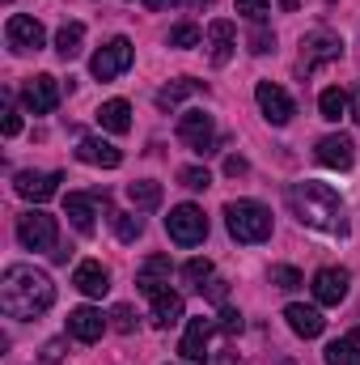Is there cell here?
<instances>
[{
    "instance_id": "83f0119b",
    "label": "cell",
    "mask_w": 360,
    "mask_h": 365,
    "mask_svg": "<svg viewBox=\"0 0 360 365\" xmlns=\"http://www.w3.org/2000/svg\"><path fill=\"white\" fill-rule=\"evenodd\" d=\"M127 200H132L136 208H157V204H162V182H153V179L127 182Z\"/></svg>"
},
{
    "instance_id": "74e56055",
    "label": "cell",
    "mask_w": 360,
    "mask_h": 365,
    "mask_svg": "<svg viewBox=\"0 0 360 365\" xmlns=\"http://www.w3.org/2000/svg\"><path fill=\"white\" fill-rule=\"evenodd\" d=\"M238 13H246L250 21H263V13H268V0H238Z\"/></svg>"
},
{
    "instance_id": "ee69618b",
    "label": "cell",
    "mask_w": 360,
    "mask_h": 365,
    "mask_svg": "<svg viewBox=\"0 0 360 365\" xmlns=\"http://www.w3.org/2000/svg\"><path fill=\"white\" fill-rule=\"evenodd\" d=\"M348 340H352V344H356V353H360V327H356V331H352V336H348Z\"/></svg>"
},
{
    "instance_id": "d6a6232c",
    "label": "cell",
    "mask_w": 360,
    "mask_h": 365,
    "mask_svg": "<svg viewBox=\"0 0 360 365\" xmlns=\"http://www.w3.org/2000/svg\"><path fill=\"white\" fill-rule=\"evenodd\" d=\"M179 182L182 187H191V191H208V187H212V175H208L203 166H182Z\"/></svg>"
},
{
    "instance_id": "ac0fdd59",
    "label": "cell",
    "mask_w": 360,
    "mask_h": 365,
    "mask_svg": "<svg viewBox=\"0 0 360 365\" xmlns=\"http://www.w3.org/2000/svg\"><path fill=\"white\" fill-rule=\"evenodd\" d=\"M233 47H238V26L225 21V17H216L208 26V56H212V64H229Z\"/></svg>"
},
{
    "instance_id": "836d02e7",
    "label": "cell",
    "mask_w": 360,
    "mask_h": 365,
    "mask_svg": "<svg viewBox=\"0 0 360 365\" xmlns=\"http://www.w3.org/2000/svg\"><path fill=\"white\" fill-rule=\"evenodd\" d=\"M110 327H115L119 336H132V331H136V310H132V306H115V310H110Z\"/></svg>"
},
{
    "instance_id": "f35d334b",
    "label": "cell",
    "mask_w": 360,
    "mask_h": 365,
    "mask_svg": "<svg viewBox=\"0 0 360 365\" xmlns=\"http://www.w3.org/2000/svg\"><path fill=\"white\" fill-rule=\"evenodd\" d=\"M21 132V115H17V106H4V136H17Z\"/></svg>"
},
{
    "instance_id": "d590c367",
    "label": "cell",
    "mask_w": 360,
    "mask_h": 365,
    "mask_svg": "<svg viewBox=\"0 0 360 365\" xmlns=\"http://www.w3.org/2000/svg\"><path fill=\"white\" fill-rule=\"evenodd\" d=\"M271 47H275V34H271V30H263V26H259V30L250 34V51H255V56H268Z\"/></svg>"
},
{
    "instance_id": "e0dca14e",
    "label": "cell",
    "mask_w": 360,
    "mask_h": 365,
    "mask_svg": "<svg viewBox=\"0 0 360 365\" xmlns=\"http://www.w3.org/2000/svg\"><path fill=\"white\" fill-rule=\"evenodd\" d=\"M97 200H106V191L97 195V191H73L68 200H64V212H68V221L81 230V234H93V217H97Z\"/></svg>"
},
{
    "instance_id": "7bdbcfd3",
    "label": "cell",
    "mask_w": 360,
    "mask_h": 365,
    "mask_svg": "<svg viewBox=\"0 0 360 365\" xmlns=\"http://www.w3.org/2000/svg\"><path fill=\"white\" fill-rule=\"evenodd\" d=\"M352 119H356V123H360V90L352 93Z\"/></svg>"
},
{
    "instance_id": "9c48e42d",
    "label": "cell",
    "mask_w": 360,
    "mask_h": 365,
    "mask_svg": "<svg viewBox=\"0 0 360 365\" xmlns=\"http://www.w3.org/2000/svg\"><path fill=\"white\" fill-rule=\"evenodd\" d=\"M4 38H9V47H13L17 56H26V51H38V47L47 43V30H43V21H34V17H26V13H13V17L4 21Z\"/></svg>"
},
{
    "instance_id": "3957f363",
    "label": "cell",
    "mask_w": 360,
    "mask_h": 365,
    "mask_svg": "<svg viewBox=\"0 0 360 365\" xmlns=\"http://www.w3.org/2000/svg\"><path fill=\"white\" fill-rule=\"evenodd\" d=\"M225 225L238 242H268L271 238V212L259 200H229L225 204Z\"/></svg>"
},
{
    "instance_id": "277c9868",
    "label": "cell",
    "mask_w": 360,
    "mask_h": 365,
    "mask_svg": "<svg viewBox=\"0 0 360 365\" xmlns=\"http://www.w3.org/2000/svg\"><path fill=\"white\" fill-rule=\"evenodd\" d=\"M17 242H21L26 251H51V255H55V242H60V225H55V217L43 212V208L21 212V217H17Z\"/></svg>"
},
{
    "instance_id": "484cf974",
    "label": "cell",
    "mask_w": 360,
    "mask_h": 365,
    "mask_svg": "<svg viewBox=\"0 0 360 365\" xmlns=\"http://www.w3.org/2000/svg\"><path fill=\"white\" fill-rule=\"evenodd\" d=\"M199 90H203V81H195V77H179L174 86H166V90L157 93V106H162V110H174L182 98H191V93H199Z\"/></svg>"
},
{
    "instance_id": "5b68a950",
    "label": "cell",
    "mask_w": 360,
    "mask_h": 365,
    "mask_svg": "<svg viewBox=\"0 0 360 365\" xmlns=\"http://www.w3.org/2000/svg\"><path fill=\"white\" fill-rule=\"evenodd\" d=\"M166 234H170V242H179V247H199V242L208 238V217H203V208H195V204L170 208Z\"/></svg>"
},
{
    "instance_id": "ffe728a7",
    "label": "cell",
    "mask_w": 360,
    "mask_h": 365,
    "mask_svg": "<svg viewBox=\"0 0 360 365\" xmlns=\"http://www.w3.org/2000/svg\"><path fill=\"white\" fill-rule=\"evenodd\" d=\"M216 331V323L212 319H191V327H186V336H182L179 353L186 357V361H208V336Z\"/></svg>"
},
{
    "instance_id": "603a6c76",
    "label": "cell",
    "mask_w": 360,
    "mask_h": 365,
    "mask_svg": "<svg viewBox=\"0 0 360 365\" xmlns=\"http://www.w3.org/2000/svg\"><path fill=\"white\" fill-rule=\"evenodd\" d=\"M97 123H102L106 132L123 136V132L132 128V106H127L123 98H110V102H102V106H97Z\"/></svg>"
},
{
    "instance_id": "f546056e",
    "label": "cell",
    "mask_w": 360,
    "mask_h": 365,
    "mask_svg": "<svg viewBox=\"0 0 360 365\" xmlns=\"http://www.w3.org/2000/svg\"><path fill=\"white\" fill-rule=\"evenodd\" d=\"M110 225H115L119 242H136V238L144 234V221H140V217H132V212H110Z\"/></svg>"
},
{
    "instance_id": "ab89813d",
    "label": "cell",
    "mask_w": 360,
    "mask_h": 365,
    "mask_svg": "<svg viewBox=\"0 0 360 365\" xmlns=\"http://www.w3.org/2000/svg\"><path fill=\"white\" fill-rule=\"evenodd\" d=\"M199 293H208V297H212L216 306H225V280H216V276H212V280H208V284H203Z\"/></svg>"
},
{
    "instance_id": "8992f818",
    "label": "cell",
    "mask_w": 360,
    "mask_h": 365,
    "mask_svg": "<svg viewBox=\"0 0 360 365\" xmlns=\"http://www.w3.org/2000/svg\"><path fill=\"white\" fill-rule=\"evenodd\" d=\"M344 56V38L339 34H331V30H309L305 38H301V73L309 77L314 68H322V64H331V60H339Z\"/></svg>"
},
{
    "instance_id": "d6986e66",
    "label": "cell",
    "mask_w": 360,
    "mask_h": 365,
    "mask_svg": "<svg viewBox=\"0 0 360 365\" xmlns=\"http://www.w3.org/2000/svg\"><path fill=\"white\" fill-rule=\"evenodd\" d=\"M284 319H288V327H292L301 340H318V336H322V327H327L322 310H318V306H301V302H292V306L284 310Z\"/></svg>"
},
{
    "instance_id": "7a4b0ae2",
    "label": "cell",
    "mask_w": 360,
    "mask_h": 365,
    "mask_svg": "<svg viewBox=\"0 0 360 365\" xmlns=\"http://www.w3.org/2000/svg\"><path fill=\"white\" fill-rule=\"evenodd\" d=\"M288 208L301 225L309 230H327V234H344V200L335 195V187L327 182H292L288 187Z\"/></svg>"
},
{
    "instance_id": "5bb4252c",
    "label": "cell",
    "mask_w": 360,
    "mask_h": 365,
    "mask_svg": "<svg viewBox=\"0 0 360 365\" xmlns=\"http://www.w3.org/2000/svg\"><path fill=\"white\" fill-rule=\"evenodd\" d=\"M170 272H174L170 255H149V259L140 264V272H136V289L149 293V297H157V293L170 289Z\"/></svg>"
},
{
    "instance_id": "30bf717a",
    "label": "cell",
    "mask_w": 360,
    "mask_h": 365,
    "mask_svg": "<svg viewBox=\"0 0 360 365\" xmlns=\"http://www.w3.org/2000/svg\"><path fill=\"white\" fill-rule=\"evenodd\" d=\"M255 102H259V110H263V119H268L271 128H284V123L297 115L292 98L280 90V86H271V81H259V90H255Z\"/></svg>"
},
{
    "instance_id": "4dcf8cb0",
    "label": "cell",
    "mask_w": 360,
    "mask_h": 365,
    "mask_svg": "<svg viewBox=\"0 0 360 365\" xmlns=\"http://www.w3.org/2000/svg\"><path fill=\"white\" fill-rule=\"evenodd\" d=\"M166 43H170V47H182V51H186V47H199V43H203V30H199L195 21H182V26L170 30V38H166Z\"/></svg>"
},
{
    "instance_id": "2e32d148",
    "label": "cell",
    "mask_w": 360,
    "mask_h": 365,
    "mask_svg": "<svg viewBox=\"0 0 360 365\" xmlns=\"http://www.w3.org/2000/svg\"><path fill=\"white\" fill-rule=\"evenodd\" d=\"M348 280L352 276L344 272V268H322V272L314 276V302L318 306H339L348 297Z\"/></svg>"
},
{
    "instance_id": "d4e9b609",
    "label": "cell",
    "mask_w": 360,
    "mask_h": 365,
    "mask_svg": "<svg viewBox=\"0 0 360 365\" xmlns=\"http://www.w3.org/2000/svg\"><path fill=\"white\" fill-rule=\"evenodd\" d=\"M81 43H85V26H81V21H64L60 34H55L60 60H77V56H81Z\"/></svg>"
},
{
    "instance_id": "60d3db41",
    "label": "cell",
    "mask_w": 360,
    "mask_h": 365,
    "mask_svg": "<svg viewBox=\"0 0 360 365\" xmlns=\"http://www.w3.org/2000/svg\"><path fill=\"white\" fill-rule=\"evenodd\" d=\"M246 170H250V166H246V158H225V175H233V179H238V175H246Z\"/></svg>"
},
{
    "instance_id": "4316f807",
    "label": "cell",
    "mask_w": 360,
    "mask_h": 365,
    "mask_svg": "<svg viewBox=\"0 0 360 365\" xmlns=\"http://www.w3.org/2000/svg\"><path fill=\"white\" fill-rule=\"evenodd\" d=\"M318 110H322V119H331V123H339L344 115H348V93L339 90V86H331V90L318 93Z\"/></svg>"
},
{
    "instance_id": "8fae6325",
    "label": "cell",
    "mask_w": 360,
    "mask_h": 365,
    "mask_svg": "<svg viewBox=\"0 0 360 365\" xmlns=\"http://www.w3.org/2000/svg\"><path fill=\"white\" fill-rule=\"evenodd\" d=\"M21 102H26V110H34V115H51V110L60 106V81L47 77V73L30 77L26 90H21Z\"/></svg>"
},
{
    "instance_id": "1f68e13d",
    "label": "cell",
    "mask_w": 360,
    "mask_h": 365,
    "mask_svg": "<svg viewBox=\"0 0 360 365\" xmlns=\"http://www.w3.org/2000/svg\"><path fill=\"white\" fill-rule=\"evenodd\" d=\"M182 280H186L191 289H203V284L212 280V259H186V264H182Z\"/></svg>"
},
{
    "instance_id": "f1b7e54d",
    "label": "cell",
    "mask_w": 360,
    "mask_h": 365,
    "mask_svg": "<svg viewBox=\"0 0 360 365\" xmlns=\"http://www.w3.org/2000/svg\"><path fill=\"white\" fill-rule=\"evenodd\" d=\"M322 361H327V365H356L360 353H356V344L344 336V340H331V344L322 349Z\"/></svg>"
},
{
    "instance_id": "e575fe53",
    "label": "cell",
    "mask_w": 360,
    "mask_h": 365,
    "mask_svg": "<svg viewBox=\"0 0 360 365\" xmlns=\"http://www.w3.org/2000/svg\"><path fill=\"white\" fill-rule=\"evenodd\" d=\"M271 284H275V289H297V284H305V280H301V272H297V268L275 264V268H271Z\"/></svg>"
},
{
    "instance_id": "44dd1931",
    "label": "cell",
    "mask_w": 360,
    "mask_h": 365,
    "mask_svg": "<svg viewBox=\"0 0 360 365\" xmlns=\"http://www.w3.org/2000/svg\"><path fill=\"white\" fill-rule=\"evenodd\" d=\"M77 158H81L85 166H102V170H115V166L123 162V153H119L110 140H102V136H85V140L77 145Z\"/></svg>"
},
{
    "instance_id": "f6af8a7d",
    "label": "cell",
    "mask_w": 360,
    "mask_h": 365,
    "mask_svg": "<svg viewBox=\"0 0 360 365\" xmlns=\"http://www.w3.org/2000/svg\"><path fill=\"white\" fill-rule=\"evenodd\" d=\"M356 365H360V361H356Z\"/></svg>"
},
{
    "instance_id": "7c38bea8",
    "label": "cell",
    "mask_w": 360,
    "mask_h": 365,
    "mask_svg": "<svg viewBox=\"0 0 360 365\" xmlns=\"http://www.w3.org/2000/svg\"><path fill=\"white\" fill-rule=\"evenodd\" d=\"M314 158H318L322 166H331V170H348V166L356 162V145H352V136L335 132V136H322V140L314 145Z\"/></svg>"
},
{
    "instance_id": "6da1fadb",
    "label": "cell",
    "mask_w": 360,
    "mask_h": 365,
    "mask_svg": "<svg viewBox=\"0 0 360 365\" xmlns=\"http://www.w3.org/2000/svg\"><path fill=\"white\" fill-rule=\"evenodd\" d=\"M51 302H55V284H51V276L43 268H30V264L4 268V276H0V310L9 319L30 323V319L47 314Z\"/></svg>"
},
{
    "instance_id": "8d00e7d4",
    "label": "cell",
    "mask_w": 360,
    "mask_h": 365,
    "mask_svg": "<svg viewBox=\"0 0 360 365\" xmlns=\"http://www.w3.org/2000/svg\"><path fill=\"white\" fill-rule=\"evenodd\" d=\"M216 327H221V331H225V336H238V331H242V314H238V310H229V306H225V310H221V323H216Z\"/></svg>"
},
{
    "instance_id": "52a82bcc",
    "label": "cell",
    "mask_w": 360,
    "mask_h": 365,
    "mask_svg": "<svg viewBox=\"0 0 360 365\" xmlns=\"http://www.w3.org/2000/svg\"><path fill=\"white\" fill-rule=\"evenodd\" d=\"M179 140L191 153H199V158L216 153V123H212V115H203V110H182L179 115Z\"/></svg>"
},
{
    "instance_id": "7402d4cb",
    "label": "cell",
    "mask_w": 360,
    "mask_h": 365,
    "mask_svg": "<svg viewBox=\"0 0 360 365\" xmlns=\"http://www.w3.org/2000/svg\"><path fill=\"white\" fill-rule=\"evenodd\" d=\"M73 284H77L85 297H106V289H110V272H106L97 259H81L77 272H73Z\"/></svg>"
},
{
    "instance_id": "ba28073f",
    "label": "cell",
    "mask_w": 360,
    "mask_h": 365,
    "mask_svg": "<svg viewBox=\"0 0 360 365\" xmlns=\"http://www.w3.org/2000/svg\"><path fill=\"white\" fill-rule=\"evenodd\" d=\"M132 56H136V47H132V38H110L97 56L90 60V73L97 81H115V77H123L127 68H132Z\"/></svg>"
},
{
    "instance_id": "b9f144b4",
    "label": "cell",
    "mask_w": 360,
    "mask_h": 365,
    "mask_svg": "<svg viewBox=\"0 0 360 365\" xmlns=\"http://www.w3.org/2000/svg\"><path fill=\"white\" fill-rule=\"evenodd\" d=\"M144 9H182V0H140Z\"/></svg>"
},
{
    "instance_id": "9a60e30c",
    "label": "cell",
    "mask_w": 360,
    "mask_h": 365,
    "mask_svg": "<svg viewBox=\"0 0 360 365\" xmlns=\"http://www.w3.org/2000/svg\"><path fill=\"white\" fill-rule=\"evenodd\" d=\"M60 182H64V175H43V170H21L17 175V195L21 200H34V204H43V200H51L55 191H60Z\"/></svg>"
},
{
    "instance_id": "cb8c5ba5",
    "label": "cell",
    "mask_w": 360,
    "mask_h": 365,
    "mask_svg": "<svg viewBox=\"0 0 360 365\" xmlns=\"http://www.w3.org/2000/svg\"><path fill=\"white\" fill-rule=\"evenodd\" d=\"M179 319H182V293H170V289L157 293V297H153V327L166 331V327H174Z\"/></svg>"
},
{
    "instance_id": "4fadbf2b",
    "label": "cell",
    "mask_w": 360,
    "mask_h": 365,
    "mask_svg": "<svg viewBox=\"0 0 360 365\" xmlns=\"http://www.w3.org/2000/svg\"><path fill=\"white\" fill-rule=\"evenodd\" d=\"M106 327H110V319H106L102 310H93V306H77V310H68V336L81 340V344L102 340Z\"/></svg>"
}]
</instances>
